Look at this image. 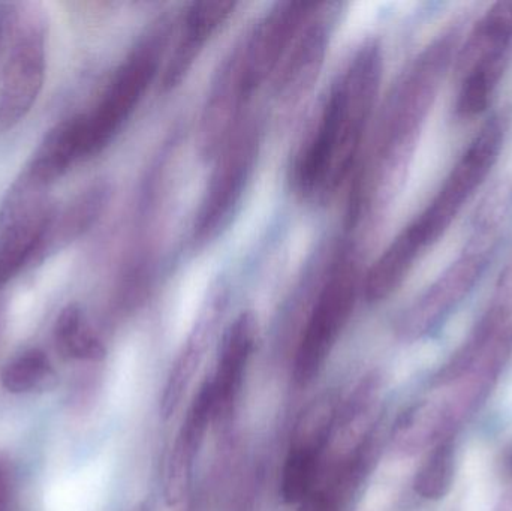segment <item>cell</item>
I'll list each match as a JSON object with an SVG mask.
<instances>
[{"mask_svg": "<svg viewBox=\"0 0 512 511\" xmlns=\"http://www.w3.org/2000/svg\"><path fill=\"white\" fill-rule=\"evenodd\" d=\"M459 42L456 27L445 30L418 54L391 90L358 174L351 206L354 224L384 212L399 192Z\"/></svg>", "mask_w": 512, "mask_h": 511, "instance_id": "obj_1", "label": "cell"}, {"mask_svg": "<svg viewBox=\"0 0 512 511\" xmlns=\"http://www.w3.org/2000/svg\"><path fill=\"white\" fill-rule=\"evenodd\" d=\"M382 60L378 42H364L334 80L292 168L306 200H330L352 173L378 101Z\"/></svg>", "mask_w": 512, "mask_h": 511, "instance_id": "obj_2", "label": "cell"}, {"mask_svg": "<svg viewBox=\"0 0 512 511\" xmlns=\"http://www.w3.org/2000/svg\"><path fill=\"white\" fill-rule=\"evenodd\" d=\"M319 3H277L252 32L237 45L213 83L201 117L200 143L203 155L221 150L234 129L246 117V108L294 45Z\"/></svg>", "mask_w": 512, "mask_h": 511, "instance_id": "obj_3", "label": "cell"}, {"mask_svg": "<svg viewBox=\"0 0 512 511\" xmlns=\"http://www.w3.org/2000/svg\"><path fill=\"white\" fill-rule=\"evenodd\" d=\"M505 134L507 123L504 117L493 116L484 123L426 209L376 260V267L384 278L393 282L405 281L423 251L444 236L498 162Z\"/></svg>", "mask_w": 512, "mask_h": 511, "instance_id": "obj_4", "label": "cell"}, {"mask_svg": "<svg viewBox=\"0 0 512 511\" xmlns=\"http://www.w3.org/2000/svg\"><path fill=\"white\" fill-rule=\"evenodd\" d=\"M511 212L501 198L490 197L481 204L459 257L400 314L396 333L402 341L426 338L462 305L492 263Z\"/></svg>", "mask_w": 512, "mask_h": 511, "instance_id": "obj_5", "label": "cell"}, {"mask_svg": "<svg viewBox=\"0 0 512 511\" xmlns=\"http://www.w3.org/2000/svg\"><path fill=\"white\" fill-rule=\"evenodd\" d=\"M360 288L357 258L351 248L342 249L331 263L298 339L292 363V377L298 386H309L324 368L349 323Z\"/></svg>", "mask_w": 512, "mask_h": 511, "instance_id": "obj_6", "label": "cell"}, {"mask_svg": "<svg viewBox=\"0 0 512 511\" xmlns=\"http://www.w3.org/2000/svg\"><path fill=\"white\" fill-rule=\"evenodd\" d=\"M165 39L164 26L153 30L117 69L93 111L81 114L83 159L102 152L134 113L158 74Z\"/></svg>", "mask_w": 512, "mask_h": 511, "instance_id": "obj_7", "label": "cell"}, {"mask_svg": "<svg viewBox=\"0 0 512 511\" xmlns=\"http://www.w3.org/2000/svg\"><path fill=\"white\" fill-rule=\"evenodd\" d=\"M11 48L0 77V134L32 110L45 80L47 15L36 3L15 5Z\"/></svg>", "mask_w": 512, "mask_h": 511, "instance_id": "obj_8", "label": "cell"}, {"mask_svg": "<svg viewBox=\"0 0 512 511\" xmlns=\"http://www.w3.org/2000/svg\"><path fill=\"white\" fill-rule=\"evenodd\" d=\"M261 128L258 120L246 116L219 150L206 195L194 224L198 245L215 239L228 224L254 171Z\"/></svg>", "mask_w": 512, "mask_h": 511, "instance_id": "obj_9", "label": "cell"}, {"mask_svg": "<svg viewBox=\"0 0 512 511\" xmlns=\"http://www.w3.org/2000/svg\"><path fill=\"white\" fill-rule=\"evenodd\" d=\"M48 191L50 186L24 170L3 198L0 206V264L15 273L44 249L56 215Z\"/></svg>", "mask_w": 512, "mask_h": 511, "instance_id": "obj_10", "label": "cell"}, {"mask_svg": "<svg viewBox=\"0 0 512 511\" xmlns=\"http://www.w3.org/2000/svg\"><path fill=\"white\" fill-rule=\"evenodd\" d=\"M339 408L328 396L313 402L301 414L280 477V495L286 504H300L324 470L336 437Z\"/></svg>", "mask_w": 512, "mask_h": 511, "instance_id": "obj_11", "label": "cell"}, {"mask_svg": "<svg viewBox=\"0 0 512 511\" xmlns=\"http://www.w3.org/2000/svg\"><path fill=\"white\" fill-rule=\"evenodd\" d=\"M213 423H216L215 399L212 384L207 380L192 399L165 462L162 485L168 506H176L188 494L198 455Z\"/></svg>", "mask_w": 512, "mask_h": 511, "instance_id": "obj_12", "label": "cell"}, {"mask_svg": "<svg viewBox=\"0 0 512 511\" xmlns=\"http://www.w3.org/2000/svg\"><path fill=\"white\" fill-rule=\"evenodd\" d=\"M375 437L367 434L348 444L342 452L328 453L315 486L301 501L298 511H346L357 495L375 459Z\"/></svg>", "mask_w": 512, "mask_h": 511, "instance_id": "obj_13", "label": "cell"}, {"mask_svg": "<svg viewBox=\"0 0 512 511\" xmlns=\"http://www.w3.org/2000/svg\"><path fill=\"white\" fill-rule=\"evenodd\" d=\"M256 333V320L249 312L239 315L225 332L216 371L210 380L215 399L216 422L228 419L239 402L255 350Z\"/></svg>", "mask_w": 512, "mask_h": 511, "instance_id": "obj_14", "label": "cell"}, {"mask_svg": "<svg viewBox=\"0 0 512 511\" xmlns=\"http://www.w3.org/2000/svg\"><path fill=\"white\" fill-rule=\"evenodd\" d=\"M330 39V20L318 12L307 21L291 50L280 63L274 86L283 104H294L312 87Z\"/></svg>", "mask_w": 512, "mask_h": 511, "instance_id": "obj_15", "label": "cell"}, {"mask_svg": "<svg viewBox=\"0 0 512 511\" xmlns=\"http://www.w3.org/2000/svg\"><path fill=\"white\" fill-rule=\"evenodd\" d=\"M460 425L447 395L423 399L400 414L391 431V447L399 455L414 456L454 437Z\"/></svg>", "mask_w": 512, "mask_h": 511, "instance_id": "obj_16", "label": "cell"}, {"mask_svg": "<svg viewBox=\"0 0 512 511\" xmlns=\"http://www.w3.org/2000/svg\"><path fill=\"white\" fill-rule=\"evenodd\" d=\"M236 6L234 2H197L188 9L182 38L162 78L165 89H173L183 80L210 38L233 15Z\"/></svg>", "mask_w": 512, "mask_h": 511, "instance_id": "obj_17", "label": "cell"}, {"mask_svg": "<svg viewBox=\"0 0 512 511\" xmlns=\"http://www.w3.org/2000/svg\"><path fill=\"white\" fill-rule=\"evenodd\" d=\"M512 45V2H499L475 24L465 45L457 50L456 71H468L487 59L507 57Z\"/></svg>", "mask_w": 512, "mask_h": 511, "instance_id": "obj_18", "label": "cell"}, {"mask_svg": "<svg viewBox=\"0 0 512 511\" xmlns=\"http://www.w3.org/2000/svg\"><path fill=\"white\" fill-rule=\"evenodd\" d=\"M81 159L83 146L80 114L63 120L45 135L26 170L45 185L51 186Z\"/></svg>", "mask_w": 512, "mask_h": 511, "instance_id": "obj_19", "label": "cell"}, {"mask_svg": "<svg viewBox=\"0 0 512 511\" xmlns=\"http://www.w3.org/2000/svg\"><path fill=\"white\" fill-rule=\"evenodd\" d=\"M108 197V186L95 183L77 195L62 213L56 212L42 252L47 248H63L80 239L98 221L107 206Z\"/></svg>", "mask_w": 512, "mask_h": 511, "instance_id": "obj_20", "label": "cell"}, {"mask_svg": "<svg viewBox=\"0 0 512 511\" xmlns=\"http://www.w3.org/2000/svg\"><path fill=\"white\" fill-rule=\"evenodd\" d=\"M210 326L207 323L201 324L191 338L183 345L180 353L177 354L167 380L162 387L161 414L164 419H170L186 398V393L194 384L198 369L203 363L206 353L207 341H209Z\"/></svg>", "mask_w": 512, "mask_h": 511, "instance_id": "obj_21", "label": "cell"}, {"mask_svg": "<svg viewBox=\"0 0 512 511\" xmlns=\"http://www.w3.org/2000/svg\"><path fill=\"white\" fill-rule=\"evenodd\" d=\"M507 66V57L487 59L460 74L459 95L456 101L457 116L471 119L486 111L493 93Z\"/></svg>", "mask_w": 512, "mask_h": 511, "instance_id": "obj_22", "label": "cell"}, {"mask_svg": "<svg viewBox=\"0 0 512 511\" xmlns=\"http://www.w3.org/2000/svg\"><path fill=\"white\" fill-rule=\"evenodd\" d=\"M54 344L66 359L98 362L104 359L105 347L84 320L77 305H69L60 312L54 324Z\"/></svg>", "mask_w": 512, "mask_h": 511, "instance_id": "obj_23", "label": "cell"}, {"mask_svg": "<svg viewBox=\"0 0 512 511\" xmlns=\"http://www.w3.org/2000/svg\"><path fill=\"white\" fill-rule=\"evenodd\" d=\"M456 474L454 437H447L432 447V452L417 471L414 489L424 500L438 501L447 497L453 488Z\"/></svg>", "mask_w": 512, "mask_h": 511, "instance_id": "obj_24", "label": "cell"}, {"mask_svg": "<svg viewBox=\"0 0 512 511\" xmlns=\"http://www.w3.org/2000/svg\"><path fill=\"white\" fill-rule=\"evenodd\" d=\"M50 371V360L44 351H24L5 366L2 372V384L6 392L20 395L38 387L48 377Z\"/></svg>", "mask_w": 512, "mask_h": 511, "instance_id": "obj_25", "label": "cell"}, {"mask_svg": "<svg viewBox=\"0 0 512 511\" xmlns=\"http://www.w3.org/2000/svg\"><path fill=\"white\" fill-rule=\"evenodd\" d=\"M15 3H0V54L6 38L11 35L12 21H14Z\"/></svg>", "mask_w": 512, "mask_h": 511, "instance_id": "obj_26", "label": "cell"}, {"mask_svg": "<svg viewBox=\"0 0 512 511\" xmlns=\"http://www.w3.org/2000/svg\"><path fill=\"white\" fill-rule=\"evenodd\" d=\"M9 504H11V476H9L8 465L0 459V511H9Z\"/></svg>", "mask_w": 512, "mask_h": 511, "instance_id": "obj_27", "label": "cell"}, {"mask_svg": "<svg viewBox=\"0 0 512 511\" xmlns=\"http://www.w3.org/2000/svg\"><path fill=\"white\" fill-rule=\"evenodd\" d=\"M505 465L512 474V449L508 450L507 455H505Z\"/></svg>", "mask_w": 512, "mask_h": 511, "instance_id": "obj_28", "label": "cell"}, {"mask_svg": "<svg viewBox=\"0 0 512 511\" xmlns=\"http://www.w3.org/2000/svg\"><path fill=\"white\" fill-rule=\"evenodd\" d=\"M0 326H2V311H0Z\"/></svg>", "mask_w": 512, "mask_h": 511, "instance_id": "obj_29", "label": "cell"}, {"mask_svg": "<svg viewBox=\"0 0 512 511\" xmlns=\"http://www.w3.org/2000/svg\"><path fill=\"white\" fill-rule=\"evenodd\" d=\"M135 511H147L146 509H144V507H140V509H137Z\"/></svg>", "mask_w": 512, "mask_h": 511, "instance_id": "obj_30", "label": "cell"}]
</instances>
